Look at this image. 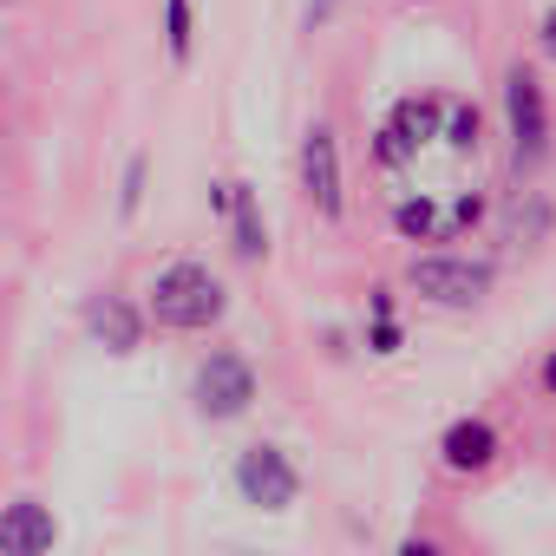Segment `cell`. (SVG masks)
Returning a JSON list of instances; mask_svg holds the SVG:
<instances>
[{"label": "cell", "mask_w": 556, "mask_h": 556, "mask_svg": "<svg viewBox=\"0 0 556 556\" xmlns=\"http://www.w3.org/2000/svg\"><path fill=\"white\" fill-rule=\"evenodd\" d=\"M144 308L170 334H203V328H216L229 315V289H223V275L203 268V262H164L151 275V289H144Z\"/></svg>", "instance_id": "obj_1"}, {"label": "cell", "mask_w": 556, "mask_h": 556, "mask_svg": "<svg viewBox=\"0 0 556 556\" xmlns=\"http://www.w3.org/2000/svg\"><path fill=\"white\" fill-rule=\"evenodd\" d=\"M491 262H478V255H452V249H432V255H413V268H406V289L419 295V302H432V308H452V315H465V308H478L484 295H491Z\"/></svg>", "instance_id": "obj_2"}, {"label": "cell", "mask_w": 556, "mask_h": 556, "mask_svg": "<svg viewBox=\"0 0 556 556\" xmlns=\"http://www.w3.org/2000/svg\"><path fill=\"white\" fill-rule=\"evenodd\" d=\"M190 400H197V413L210 419V426H229V419H242L249 406H255V367L242 361V354H210V361H197V374H190Z\"/></svg>", "instance_id": "obj_3"}, {"label": "cell", "mask_w": 556, "mask_h": 556, "mask_svg": "<svg viewBox=\"0 0 556 556\" xmlns=\"http://www.w3.org/2000/svg\"><path fill=\"white\" fill-rule=\"evenodd\" d=\"M236 497L249 504V510H295V497H302V471H295V458L282 452V445H249L242 458H236Z\"/></svg>", "instance_id": "obj_4"}, {"label": "cell", "mask_w": 556, "mask_h": 556, "mask_svg": "<svg viewBox=\"0 0 556 556\" xmlns=\"http://www.w3.org/2000/svg\"><path fill=\"white\" fill-rule=\"evenodd\" d=\"M504 118H510V157H517V170L543 164V151H549V105H543V86H536L530 66L504 73Z\"/></svg>", "instance_id": "obj_5"}, {"label": "cell", "mask_w": 556, "mask_h": 556, "mask_svg": "<svg viewBox=\"0 0 556 556\" xmlns=\"http://www.w3.org/2000/svg\"><path fill=\"white\" fill-rule=\"evenodd\" d=\"M432 138H445V99H400V105L387 112V125H380L374 157H380L387 170H400V164H413Z\"/></svg>", "instance_id": "obj_6"}, {"label": "cell", "mask_w": 556, "mask_h": 556, "mask_svg": "<svg viewBox=\"0 0 556 556\" xmlns=\"http://www.w3.org/2000/svg\"><path fill=\"white\" fill-rule=\"evenodd\" d=\"M302 190H308V203H315V216H341L348 210V177H341V138L328 131V125H315L308 138H302Z\"/></svg>", "instance_id": "obj_7"}, {"label": "cell", "mask_w": 556, "mask_h": 556, "mask_svg": "<svg viewBox=\"0 0 556 556\" xmlns=\"http://www.w3.org/2000/svg\"><path fill=\"white\" fill-rule=\"evenodd\" d=\"M497 452H504V439H497L491 419H452V426L439 432V465H445L452 478H484V471L497 465Z\"/></svg>", "instance_id": "obj_8"}, {"label": "cell", "mask_w": 556, "mask_h": 556, "mask_svg": "<svg viewBox=\"0 0 556 556\" xmlns=\"http://www.w3.org/2000/svg\"><path fill=\"white\" fill-rule=\"evenodd\" d=\"M144 321H151V308H131L125 295H92L86 302V334L105 348V354H138L144 348Z\"/></svg>", "instance_id": "obj_9"}, {"label": "cell", "mask_w": 556, "mask_h": 556, "mask_svg": "<svg viewBox=\"0 0 556 556\" xmlns=\"http://www.w3.org/2000/svg\"><path fill=\"white\" fill-rule=\"evenodd\" d=\"M60 543V523L40 497H14L0 510V556H53Z\"/></svg>", "instance_id": "obj_10"}, {"label": "cell", "mask_w": 556, "mask_h": 556, "mask_svg": "<svg viewBox=\"0 0 556 556\" xmlns=\"http://www.w3.org/2000/svg\"><path fill=\"white\" fill-rule=\"evenodd\" d=\"M393 229L406 242H458V216L439 197H400L393 203Z\"/></svg>", "instance_id": "obj_11"}, {"label": "cell", "mask_w": 556, "mask_h": 556, "mask_svg": "<svg viewBox=\"0 0 556 556\" xmlns=\"http://www.w3.org/2000/svg\"><path fill=\"white\" fill-rule=\"evenodd\" d=\"M229 249L242 262H262L268 255V229H262V210H255V190L236 184V210H229Z\"/></svg>", "instance_id": "obj_12"}, {"label": "cell", "mask_w": 556, "mask_h": 556, "mask_svg": "<svg viewBox=\"0 0 556 556\" xmlns=\"http://www.w3.org/2000/svg\"><path fill=\"white\" fill-rule=\"evenodd\" d=\"M445 144H452L458 157H471V151L484 144V112L465 105V99H452V105H445Z\"/></svg>", "instance_id": "obj_13"}, {"label": "cell", "mask_w": 556, "mask_h": 556, "mask_svg": "<svg viewBox=\"0 0 556 556\" xmlns=\"http://www.w3.org/2000/svg\"><path fill=\"white\" fill-rule=\"evenodd\" d=\"M164 47H170L177 66L190 60V47H197V14H190V0H164Z\"/></svg>", "instance_id": "obj_14"}, {"label": "cell", "mask_w": 556, "mask_h": 556, "mask_svg": "<svg viewBox=\"0 0 556 556\" xmlns=\"http://www.w3.org/2000/svg\"><path fill=\"white\" fill-rule=\"evenodd\" d=\"M144 170H151L144 157L125 164V177H118V216H138V203H144Z\"/></svg>", "instance_id": "obj_15"}, {"label": "cell", "mask_w": 556, "mask_h": 556, "mask_svg": "<svg viewBox=\"0 0 556 556\" xmlns=\"http://www.w3.org/2000/svg\"><path fill=\"white\" fill-rule=\"evenodd\" d=\"M400 341H406V334H400V321H393V315H374L367 348H374V354H400Z\"/></svg>", "instance_id": "obj_16"}, {"label": "cell", "mask_w": 556, "mask_h": 556, "mask_svg": "<svg viewBox=\"0 0 556 556\" xmlns=\"http://www.w3.org/2000/svg\"><path fill=\"white\" fill-rule=\"evenodd\" d=\"M452 216H458V229H478V223H484V197H471V190L452 197Z\"/></svg>", "instance_id": "obj_17"}, {"label": "cell", "mask_w": 556, "mask_h": 556, "mask_svg": "<svg viewBox=\"0 0 556 556\" xmlns=\"http://www.w3.org/2000/svg\"><path fill=\"white\" fill-rule=\"evenodd\" d=\"M536 53H543V60L556 66V8H549V14L536 21Z\"/></svg>", "instance_id": "obj_18"}, {"label": "cell", "mask_w": 556, "mask_h": 556, "mask_svg": "<svg viewBox=\"0 0 556 556\" xmlns=\"http://www.w3.org/2000/svg\"><path fill=\"white\" fill-rule=\"evenodd\" d=\"M536 387H543V393H549V400H556V354H549V361H543V367H536Z\"/></svg>", "instance_id": "obj_19"}]
</instances>
